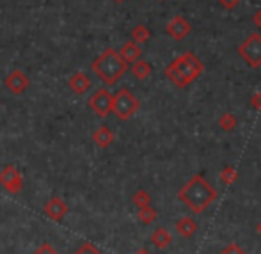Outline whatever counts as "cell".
<instances>
[{"mask_svg": "<svg viewBox=\"0 0 261 254\" xmlns=\"http://www.w3.org/2000/svg\"><path fill=\"white\" fill-rule=\"evenodd\" d=\"M217 196V190L203 174H194L178 192V199L194 213H203Z\"/></svg>", "mask_w": 261, "mask_h": 254, "instance_id": "obj_1", "label": "cell"}, {"mask_svg": "<svg viewBox=\"0 0 261 254\" xmlns=\"http://www.w3.org/2000/svg\"><path fill=\"white\" fill-rule=\"evenodd\" d=\"M204 71V64L194 52H183L165 68V77L178 89H185L196 82Z\"/></svg>", "mask_w": 261, "mask_h": 254, "instance_id": "obj_2", "label": "cell"}, {"mask_svg": "<svg viewBox=\"0 0 261 254\" xmlns=\"http://www.w3.org/2000/svg\"><path fill=\"white\" fill-rule=\"evenodd\" d=\"M91 71H94V75H96L105 86H114V84L119 82L124 73L128 71V64L121 59V55L114 48H107L93 61Z\"/></svg>", "mask_w": 261, "mask_h": 254, "instance_id": "obj_3", "label": "cell"}, {"mask_svg": "<svg viewBox=\"0 0 261 254\" xmlns=\"http://www.w3.org/2000/svg\"><path fill=\"white\" fill-rule=\"evenodd\" d=\"M141 107V101L135 98V94L130 89L123 87L116 94H112V114L119 121H128Z\"/></svg>", "mask_w": 261, "mask_h": 254, "instance_id": "obj_4", "label": "cell"}, {"mask_svg": "<svg viewBox=\"0 0 261 254\" xmlns=\"http://www.w3.org/2000/svg\"><path fill=\"white\" fill-rule=\"evenodd\" d=\"M238 55L242 61L251 68H259L261 66V34L252 32L249 34L238 46Z\"/></svg>", "mask_w": 261, "mask_h": 254, "instance_id": "obj_5", "label": "cell"}, {"mask_svg": "<svg viewBox=\"0 0 261 254\" xmlns=\"http://www.w3.org/2000/svg\"><path fill=\"white\" fill-rule=\"evenodd\" d=\"M0 185L9 194H20L23 190V174L21 171L13 164H7L0 169Z\"/></svg>", "mask_w": 261, "mask_h": 254, "instance_id": "obj_6", "label": "cell"}, {"mask_svg": "<svg viewBox=\"0 0 261 254\" xmlns=\"http://www.w3.org/2000/svg\"><path fill=\"white\" fill-rule=\"evenodd\" d=\"M89 109L100 117H107L109 114H112V94L109 93L107 87H100L94 91L93 96L89 98Z\"/></svg>", "mask_w": 261, "mask_h": 254, "instance_id": "obj_7", "label": "cell"}, {"mask_svg": "<svg viewBox=\"0 0 261 254\" xmlns=\"http://www.w3.org/2000/svg\"><path fill=\"white\" fill-rule=\"evenodd\" d=\"M4 86H6V89L9 91V93L18 96V94H23L25 91H27V87L31 86V80H29V77L25 75L21 69H14V71H11L9 75L6 77Z\"/></svg>", "mask_w": 261, "mask_h": 254, "instance_id": "obj_8", "label": "cell"}, {"mask_svg": "<svg viewBox=\"0 0 261 254\" xmlns=\"http://www.w3.org/2000/svg\"><path fill=\"white\" fill-rule=\"evenodd\" d=\"M190 31H192V27H190L189 20L179 16V14H176L167 23V27H165V32H167L172 39H176V41H183V39L190 34Z\"/></svg>", "mask_w": 261, "mask_h": 254, "instance_id": "obj_9", "label": "cell"}, {"mask_svg": "<svg viewBox=\"0 0 261 254\" xmlns=\"http://www.w3.org/2000/svg\"><path fill=\"white\" fill-rule=\"evenodd\" d=\"M69 208L68 205L64 203V199H61V197H50L48 203L45 205V215L48 217L50 220H54V222H61L62 219H64L66 215H68Z\"/></svg>", "mask_w": 261, "mask_h": 254, "instance_id": "obj_10", "label": "cell"}, {"mask_svg": "<svg viewBox=\"0 0 261 254\" xmlns=\"http://www.w3.org/2000/svg\"><path fill=\"white\" fill-rule=\"evenodd\" d=\"M68 87L75 94H86L87 91H89V87H91V79L86 75V73L79 71V73H75V75L69 77Z\"/></svg>", "mask_w": 261, "mask_h": 254, "instance_id": "obj_11", "label": "cell"}, {"mask_svg": "<svg viewBox=\"0 0 261 254\" xmlns=\"http://www.w3.org/2000/svg\"><path fill=\"white\" fill-rule=\"evenodd\" d=\"M93 142L98 148L107 149L114 142V132L110 130L107 124H100V126L93 132Z\"/></svg>", "mask_w": 261, "mask_h": 254, "instance_id": "obj_12", "label": "cell"}, {"mask_svg": "<svg viewBox=\"0 0 261 254\" xmlns=\"http://www.w3.org/2000/svg\"><path fill=\"white\" fill-rule=\"evenodd\" d=\"M117 54L121 55V59H123L126 64H134L135 61H139L141 59V46L137 45V43L134 41H126L123 46H121V50L117 52Z\"/></svg>", "mask_w": 261, "mask_h": 254, "instance_id": "obj_13", "label": "cell"}, {"mask_svg": "<svg viewBox=\"0 0 261 254\" xmlns=\"http://www.w3.org/2000/svg\"><path fill=\"white\" fill-rule=\"evenodd\" d=\"M197 222L192 219V217H181V219L176 222V231L178 235H181L183 238H192L197 231Z\"/></svg>", "mask_w": 261, "mask_h": 254, "instance_id": "obj_14", "label": "cell"}, {"mask_svg": "<svg viewBox=\"0 0 261 254\" xmlns=\"http://www.w3.org/2000/svg\"><path fill=\"white\" fill-rule=\"evenodd\" d=\"M151 242L158 249H167L172 244V235L165 227H156L151 235Z\"/></svg>", "mask_w": 261, "mask_h": 254, "instance_id": "obj_15", "label": "cell"}, {"mask_svg": "<svg viewBox=\"0 0 261 254\" xmlns=\"http://www.w3.org/2000/svg\"><path fill=\"white\" fill-rule=\"evenodd\" d=\"M132 73H134V77L137 80H146L151 75V64H149L148 61L139 59V61H135L134 64H132Z\"/></svg>", "mask_w": 261, "mask_h": 254, "instance_id": "obj_16", "label": "cell"}, {"mask_svg": "<svg viewBox=\"0 0 261 254\" xmlns=\"http://www.w3.org/2000/svg\"><path fill=\"white\" fill-rule=\"evenodd\" d=\"M137 217L144 226H149V224H153L156 220L158 213H156V210L151 208V205H149V206H144V208H139Z\"/></svg>", "mask_w": 261, "mask_h": 254, "instance_id": "obj_17", "label": "cell"}, {"mask_svg": "<svg viewBox=\"0 0 261 254\" xmlns=\"http://www.w3.org/2000/svg\"><path fill=\"white\" fill-rule=\"evenodd\" d=\"M151 38V31H149L146 25H137V27L132 31V41L134 43H146L148 39Z\"/></svg>", "mask_w": 261, "mask_h": 254, "instance_id": "obj_18", "label": "cell"}, {"mask_svg": "<svg viewBox=\"0 0 261 254\" xmlns=\"http://www.w3.org/2000/svg\"><path fill=\"white\" fill-rule=\"evenodd\" d=\"M219 178H220V182H222V183H226V185H231V183H234L238 180V171L233 167V165H226V167L220 171Z\"/></svg>", "mask_w": 261, "mask_h": 254, "instance_id": "obj_19", "label": "cell"}, {"mask_svg": "<svg viewBox=\"0 0 261 254\" xmlns=\"http://www.w3.org/2000/svg\"><path fill=\"white\" fill-rule=\"evenodd\" d=\"M219 126L222 128L224 132H233L237 128V117L231 112H224L222 116L219 117Z\"/></svg>", "mask_w": 261, "mask_h": 254, "instance_id": "obj_20", "label": "cell"}, {"mask_svg": "<svg viewBox=\"0 0 261 254\" xmlns=\"http://www.w3.org/2000/svg\"><path fill=\"white\" fill-rule=\"evenodd\" d=\"M134 205L137 208H144V206H149L151 205V196H149L146 190H137L134 194Z\"/></svg>", "mask_w": 261, "mask_h": 254, "instance_id": "obj_21", "label": "cell"}, {"mask_svg": "<svg viewBox=\"0 0 261 254\" xmlns=\"http://www.w3.org/2000/svg\"><path fill=\"white\" fill-rule=\"evenodd\" d=\"M75 254H103V252H101L94 244H91V242H84V244L75 251Z\"/></svg>", "mask_w": 261, "mask_h": 254, "instance_id": "obj_22", "label": "cell"}, {"mask_svg": "<svg viewBox=\"0 0 261 254\" xmlns=\"http://www.w3.org/2000/svg\"><path fill=\"white\" fill-rule=\"evenodd\" d=\"M34 254H59V252H57V249H55L52 244H48V242H43V244L34 251Z\"/></svg>", "mask_w": 261, "mask_h": 254, "instance_id": "obj_23", "label": "cell"}, {"mask_svg": "<svg viewBox=\"0 0 261 254\" xmlns=\"http://www.w3.org/2000/svg\"><path fill=\"white\" fill-rule=\"evenodd\" d=\"M219 254H247V252H245L244 249L240 247V245L234 244V242H233V244L226 245V247H224Z\"/></svg>", "mask_w": 261, "mask_h": 254, "instance_id": "obj_24", "label": "cell"}, {"mask_svg": "<svg viewBox=\"0 0 261 254\" xmlns=\"http://www.w3.org/2000/svg\"><path fill=\"white\" fill-rule=\"evenodd\" d=\"M217 2H219L220 6L224 7V9H227V11H233L234 7H237L238 4L242 2V0H217Z\"/></svg>", "mask_w": 261, "mask_h": 254, "instance_id": "obj_25", "label": "cell"}, {"mask_svg": "<svg viewBox=\"0 0 261 254\" xmlns=\"http://www.w3.org/2000/svg\"><path fill=\"white\" fill-rule=\"evenodd\" d=\"M251 107L254 110H261V91L259 93H254L251 96Z\"/></svg>", "mask_w": 261, "mask_h": 254, "instance_id": "obj_26", "label": "cell"}, {"mask_svg": "<svg viewBox=\"0 0 261 254\" xmlns=\"http://www.w3.org/2000/svg\"><path fill=\"white\" fill-rule=\"evenodd\" d=\"M252 23H254L258 29H261V9H258L254 14H252Z\"/></svg>", "mask_w": 261, "mask_h": 254, "instance_id": "obj_27", "label": "cell"}, {"mask_svg": "<svg viewBox=\"0 0 261 254\" xmlns=\"http://www.w3.org/2000/svg\"><path fill=\"white\" fill-rule=\"evenodd\" d=\"M135 254H151V252H149V251H146V249H141V251H137Z\"/></svg>", "mask_w": 261, "mask_h": 254, "instance_id": "obj_28", "label": "cell"}, {"mask_svg": "<svg viewBox=\"0 0 261 254\" xmlns=\"http://www.w3.org/2000/svg\"><path fill=\"white\" fill-rule=\"evenodd\" d=\"M256 230H258V233H259V237H261V220L258 222V226H256Z\"/></svg>", "mask_w": 261, "mask_h": 254, "instance_id": "obj_29", "label": "cell"}, {"mask_svg": "<svg viewBox=\"0 0 261 254\" xmlns=\"http://www.w3.org/2000/svg\"><path fill=\"white\" fill-rule=\"evenodd\" d=\"M116 2H123V0H116Z\"/></svg>", "mask_w": 261, "mask_h": 254, "instance_id": "obj_30", "label": "cell"}, {"mask_svg": "<svg viewBox=\"0 0 261 254\" xmlns=\"http://www.w3.org/2000/svg\"><path fill=\"white\" fill-rule=\"evenodd\" d=\"M158 2H162V0H158Z\"/></svg>", "mask_w": 261, "mask_h": 254, "instance_id": "obj_31", "label": "cell"}]
</instances>
